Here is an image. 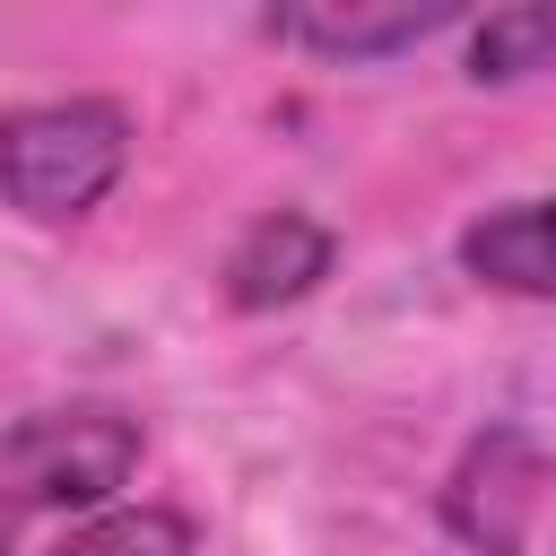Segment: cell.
Listing matches in <instances>:
<instances>
[{"label": "cell", "mask_w": 556, "mask_h": 556, "mask_svg": "<svg viewBox=\"0 0 556 556\" xmlns=\"http://www.w3.org/2000/svg\"><path fill=\"white\" fill-rule=\"evenodd\" d=\"M52 556H200V530L165 504H122V513L78 521Z\"/></svg>", "instance_id": "cell-8"}, {"label": "cell", "mask_w": 556, "mask_h": 556, "mask_svg": "<svg viewBox=\"0 0 556 556\" xmlns=\"http://www.w3.org/2000/svg\"><path fill=\"white\" fill-rule=\"evenodd\" d=\"M556 61V0H521V9H486V26L469 35V78L504 87Z\"/></svg>", "instance_id": "cell-7"}, {"label": "cell", "mask_w": 556, "mask_h": 556, "mask_svg": "<svg viewBox=\"0 0 556 556\" xmlns=\"http://www.w3.org/2000/svg\"><path fill=\"white\" fill-rule=\"evenodd\" d=\"M330 226L321 217H304V208H269V217H252L243 235H235V252H226V304L235 313H278V304H295V295H313L321 278H330Z\"/></svg>", "instance_id": "cell-4"}, {"label": "cell", "mask_w": 556, "mask_h": 556, "mask_svg": "<svg viewBox=\"0 0 556 556\" xmlns=\"http://www.w3.org/2000/svg\"><path fill=\"white\" fill-rule=\"evenodd\" d=\"M139 469V417L122 408H26L0 434V486L9 504L52 513H104Z\"/></svg>", "instance_id": "cell-2"}, {"label": "cell", "mask_w": 556, "mask_h": 556, "mask_svg": "<svg viewBox=\"0 0 556 556\" xmlns=\"http://www.w3.org/2000/svg\"><path fill=\"white\" fill-rule=\"evenodd\" d=\"M130 165V113L104 96H70V104H26L0 113V200L17 217H87Z\"/></svg>", "instance_id": "cell-1"}, {"label": "cell", "mask_w": 556, "mask_h": 556, "mask_svg": "<svg viewBox=\"0 0 556 556\" xmlns=\"http://www.w3.org/2000/svg\"><path fill=\"white\" fill-rule=\"evenodd\" d=\"M460 269L504 287V295H539L556 304V200H513V208H486L469 235H460Z\"/></svg>", "instance_id": "cell-6"}, {"label": "cell", "mask_w": 556, "mask_h": 556, "mask_svg": "<svg viewBox=\"0 0 556 556\" xmlns=\"http://www.w3.org/2000/svg\"><path fill=\"white\" fill-rule=\"evenodd\" d=\"M460 9L452 0H313V9H278L269 26L287 35V43H304V52H330V61H382V52H408V43H426L434 26H452Z\"/></svg>", "instance_id": "cell-5"}, {"label": "cell", "mask_w": 556, "mask_h": 556, "mask_svg": "<svg viewBox=\"0 0 556 556\" xmlns=\"http://www.w3.org/2000/svg\"><path fill=\"white\" fill-rule=\"evenodd\" d=\"M547 486H556V452L530 426H486L443 478V521L469 556H521L547 513Z\"/></svg>", "instance_id": "cell-3"}, {"label": "cell", "mask_w": 556, "mask_h": 556, "mask_svg": "<svg viewBox=\"0 0 556 556\" xmlns=\"http://www.w3.org/2000/svg\"><path fill=\"white\" fill-rule=\"evenodd\" d=\"M9 539H17V504L0 495V556H9Z\"/></svg>", "instance_id": "cell-9"}]
</instances>
